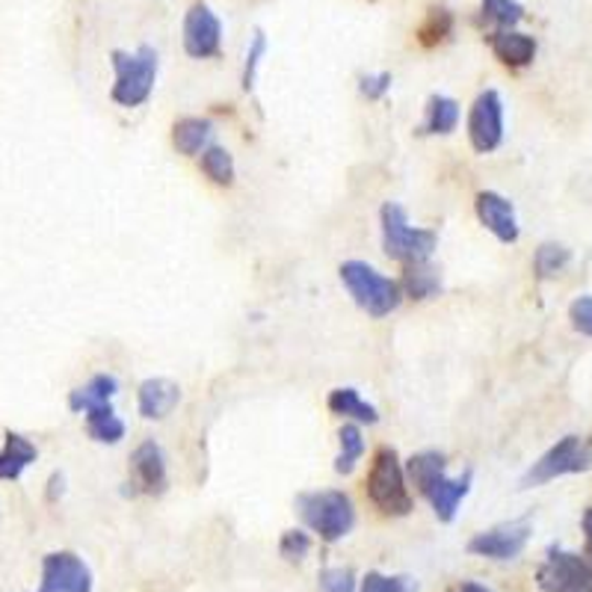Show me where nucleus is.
I'll return each instance as SVG.
<instances>
[{
  "label": "nucleus",
  "instance_id": "4be33fe9",
  "mask_svg": "<svg viewBox=\"0 0 592 592\" xmlns=\"http://www.w3.org/2000/svg\"><path fill=\"white\" fill-rule=\"evenodd\" d=\"M400 288H403L409 300L424 302L442 291V276H438V270H433L429 264H409Z\"/></svg>",
  "mask_w": 592,
  "mask_h": 592
},
{
  "label": "nucleus",
  "instance_id": "c85d7f7f",
  "mask_svg": "<svg viewBox=\"0 0 592 592\" xmlns=\"http://www.w3.org/2000/svg\"><path fill=\"white\" fill-rule=\"evenodd\" d=\"M264 54H267V36H264V30H255L253 45H249V54H246V66H243V89L246 92L255 87V75H258Z\"/></svg>",
  "mask_w": 592,
  "mask_h": 592
},
{
  "label": "nucleus",
  "instance_id": "2f4dec72",
  "mask_svg": "<svg viewBox=\"0 0 592 592\" xmlns=\"http://www.w3.org/2000/svg\"><path fill=\"white\" fill-rule=\"evenodd\" d=\"M323 592H356V574L350 569H323L321 572Z\"/></svg>",
  "mask_w": 592,
  "mask_h": 592
},
{
  "label": "nucleus",
  "instance_id": "2eb2a0df",
  "mask_svg": "<svg viewBox=\"0 0 592 592\" xmlns=\"http://www.w3.org/2000/svg\"><path fill=\"white\" fill-rule=\"evenodd\" d=\"M181 400V389L172 379H146L139 386V415L146 421H164L166 415H172Z\"/></svg>",
  "mask_w": 592,
  "mask_h": 592
},
{
  "label": "nucleus",
  "instance_id": "39448f33",
  "mask_svg": "<svg viewBox=\"0 0 592 592\" xmlns=\"http://www.w3.org/2000/svg\"><path fill=\"white\" fill-rule=\"evenodd\" d=\"M340 282L350 291L353 302L361 311H368L370 317H386L391 311L398 309L403 300V288L400 282L382 276L365 261H347L340 264Z\"/></svg>",
  "mask_w": 592,
  "mask_h": 592
},
{
  "label": "nucleus",
  "instance_id": "bb28decb",
  "mask_svg": "<svg viewBox=\"0 0 592 592\" xmlns=\"http://www.w3.org/2000/svg\"><path fill=\"white\" fill-rule=\"evenodd\" d=\"M480 12L485 21H492L501 30H513L525 19V7L518 0H480Z\"/></svg>",
  "mask_w": 592,
  "mask_h": 592
},
{
  "label": "nucleus",
  "instance_id": "473e14b6",
  "mask_svg": "<svg viewBox=\"0 0 592 592\" xmlns=\"http://www.w3.org/2000/svg\"><path fill=\"white\" fill-rule=\"evenodd\" d=\"M569 321H572V329L592 338V297H578V300L569 305Z\"/></svg>",
  "mask_w": 592,
  "mask_h": 592
},
{
  "label": "nucleus",
  "instance_id": "aec40b11",
  "mask_svg": "<svg viewBox=\"0 0 592 592\" xmlns=\"http://www.w3.org/2000/svg\"><path fill=\"white\" fill-rule=\"evenodd\" d=\"M459 125V104L454 98L447 96H429L427 101V119H424V127L421 134H438L447 136L454 134Z\"/></svg>",
  "mask_w": 592,
  "mask_h": 592
},
{
  "label": "nucleus",
  "instance_id": "dca6fc26",
  "mask_svg": "<svg viewBox=\"0 0 592 592\" xmlns=\"http://www.w3.org/2000/svg\"><path fill=\"white\" fill-rule=\"evenodd\" d=\"M489 45L495 51V57L510 68H525L536 57V40L518 30H498L489 36Z\"/></svg>",
  "mask_w": 592,
  "mask_h": 592
},
{
  "label": "nucleus",
  "instance_id": "a211bd4d",
  "mask_svg": "<svg viewBox=\"0 0 592 592\" xmlns=\"http://www.w3.org/2000/svg\"><path fill=\"white\" fill-rule=\"evenodd\" d=\"M119 391V379L110 377V373H98V377H92L87 382V386H80V389H75L71 394H68V406H71V412H92V409L98 406H108L110 400L116 398Z\"/></svg>",
  "mask_w": 592,
  "mask_h": 592
},
{
  "label": "nucleus",
  "instance_id": "f8f14e48",
  "mask_svg": "<svg viewBox=\"0 0 592 592\" xmlns=\"http://www.w3.org/2000/svg\"><path fill=\"white\" fill-rule=\"evenodd\" d=\"M223 48V24L208 3H193L185 15V51L193 59H211Z\"/></svg>",
  "mask_w": 592,
  "mask_h": 592
},
{
  "label": "nucleus",
  "instance_id": "e433bc0d",
  "mask_svg": "<svg viewBox=\"0 0 592 592\" xmlns=\"http://www.w3.org/2000/svg\"><path fill=\"white\" fill-rule=\"evenodd\" d=\"M459 592H492V590H485V587H480V583H462V590Z\"/></svg>",
  "mask_w": 592,
  "mask_h": 592
},
{
  "label": "nucleus",
  "instance_id": "c756f323",
  "mask_svg": "<svg viewBox=\"0 0 592 592\" xmlns=\"http://www.w3.org/2000/svg\"><path fill=\"white\" fill-rule=\"evenodd\" d=\"M311 551V539L305 530H288L282 536V543H279V554H282L284 560H291V563H300L305 560Z\"/></svg>",
  "mask_w": 592,
  "mask_h": 592
},
{
  "label": "nucleus",
  "instance_id": "0eeeda50",
  "mask_svg": "<svg viewBox=\"0 0 592 592\" xmlns=\"http://www.w3.org/2000/svg\"><path fill=\"white\" fill-rule=\"evenodd\" d=\"M592 468V445L581 436H563L551 450H545L534 466L527 468L522 477V489L545 485L566 474H581Z\"/></svg>",
  "mask_w": 592,
  "mask_h": 592
},
{
  "label": "nucleus",
  "instance_id": "5701e85b",
  "mask_svg": "<svg viewBox=\"0 0 592 592\" xmlns=\"http://www.w3.org/2000/svg\"><path fill=\"white\" fill-rule=\"evenodd\" d=\"M87 433L89 438H96L101 445H119L125 438V424H122V417L108 403V406H98L87 412Z\"/></svg>",
  "mask_w": 592,
  "mask_h": 592
},
{
  "label": "nucleus",
  "instance_id": "f3484780",
  "mask_svg": "<svg viewBox=\"0 0 592 592\" xmlns=\"http://www.w3.org/2000/svg\"><path fill=\"white\" fill-rule=\"evenodd\" d=\"M214 136V122L211 119H199V116H187L178 119L176 127H172V146L187 157L204 155L208 152V143Z\"/></svg>",
  "mask_w": 592,
  "mask_h": 592
},
{
  "label": "nucleus",
  "instance_id": "a878e982",
  "mask_svg": "<svg viewBox=\"0 0 592 592\" xmlns=\"http://www.w3.org/2000/svg\"><path fill=\"white\" fill-rule=\"evenodd\" d=\"M202 172L214 185L232 187L234 185V157L223 146H211L202 155Z\"/></svg>",
  "mask_w": 592,
  "mask_h": 592
},
{
  "label": "nucleus",
  "instance_id": "ddd939ff",
  "mask_svg": "<svg viewBox=\"0 0 592 592\" xmlns=\"http://www.w3.org/2000/svg\"><path fill=\"white\" fill-rule=\"evenodd\" d=\"M131 495L143 492V495H164L166 485H169V474H166V457L164 447L157 442H143L136 447L134 457H131Z\"/></svg>",
  "mask_w": 592,
  "mask_h": 592
},
{
  "label": "nucleus",
  "instance_id": "7c9ffc66",
  "mask_svg": "<svg viewBox=\"0 0 592 592\" xmlns=\"http://www.w3.org/2000/svg\"><path fill=\"white\" fill-rule=\"evenodd\" d=\"M361 592H412V583H409V578L368 572V578L361 581Z\"/></svg>",
  "mask_w": 592,
  "mask_h": 592
},
{
  "label": "nucleus",
  "instance_id": "412c9836",
  "mask_svg": "<svg viewBox=\"0 0 592 592\" xmlns=\"http://www.w3.org/2000/svg\"><path fill=\"white\" fill-rule=\"evenodd\" d=\"M329 412L340 417H353L359 424H377L379 412L377 406H370L368 400H361L356 389H335L329 394Z\"/></svg>",
  "mask_w": 592,
  "mask_h": 592
},
{
  "label": "nucleus",
  "instance_id": "b1692460",
  "mask_svg": "<svg viewBox=\"0 0 592 592\" xmlns=\"http://www.w3.org/2000/svg\"><path fill=\"white\" fill-rule=\"evenodd\" d=\"M569 261H572V253L563 243H543L534 255V270L539 279H554L569 267Z\"/></svg>",
  "mask_w": 592,
  "mask_h": 592
},
{
  "label": "nucleus",
  "instance_id": "f257e3e1",
  "mask_svg": "<svg viewBox=\"0 0 592 592\" xmlns=\"http://www.w3.org/2000/svg\"><path fill=\"white\" fill-rule=\"evenodd\" d=\"M445 454L438 450H424L406 462V477L412 480L421 495L427 498L433 513L438 515V522H454L457 510L462 504V498L471 492L474 483V471L468 468L466 474L447 477L445 474Z\"/></svg>",
  "mask_w": 592,
  "mask_h": 592
},
{
  "label": "nucleus",
  "instance_id": "9d476101",
  "mask_svg": "<svg viewBox=\"0 0 592 592\" xmlns=\"http://www.w3.org/2000/svg\"><path fill=\"white\" fill-rule=\"evenodd\" d=\"M530 518H518V522H504V525L492 527V530H483L477 534L471 543H468V554L474 557H485V560H515L518 554L525 551L527 543H530Z\"/></svg>",
  "mask_w": 592,
  "mask_h": 592
},
{
  "label": "nucleus",
  "instance_id": "f704fd0d",
  "mask_svg": "<svg viewBox=\"0 0 592 592\" xmlns=\"http://www.w3.org/2000/svg\"><path fill=\"white\" fill-rule=\"evenodd\" d=\"M583 557L592 563V506L583 513Z\"/></svg>",
  "mask_w": 592,
  "mask_h": 592
},
{
  "label": "nucleus",
  "instance_id": "7ed1b4c3",
  "mask_svg": "<svg viewBox=\"0 0 592 592\" xmlns=\"http://www.w3.org/2000/svg\"><path fill=\"white\" fill-rule=\"evenodd\" d=\"M379 220H382V249L391 261L406 264V267L409 264H427L429 255L436 253L438 234L409 225L406 211L400 204H382Z\"/></svg>",
  "mask_w": 592,
  "mask_h": 592
},
{
  "label": "nucleus",
  "instance_id": "423d86ee",
  "mask_svg": "<svg viewBox=\"0 0 592 592\" xmlns=\"http://www.w3.org/2000/svg\"><path fill=\"white\" fill-rule=\"evenodd\" d=\"M368 498L379 513L409 515L412 513V495H409L406 471L400 466L394 447H379L368 474Z\"/></svg>",
  "mask_w": 592,
  "mask_h": 592
},
{
  "label": "nucleus",
  "instance_id": "4468645a",
  "mask_svg": "<svg viewBox=\"0 0 592 592\" xmlns=\"http://www.w3.org/2000/svg\"><path fill=\"white\" fill-rule=\"evenodd\" d=\"M477 216L480 223L495 234L501 243H515L518 241V220H515V208L510 199H504L495 190H483L477 193Z\"/></svg>",
  "mask_w": 592,
  "mask_h": 592
},
{
  "label": "nucleus",
  "instance_id": "6e6552de",
  "mask_svg": "<svg viewBox=\"0 0 592 592\" xmlns=\"http://www.w3.org/2000/svg\"><path fill=\"white\" fill-rule=\"evenodd\" d=\"M536 583L543 592H592V563L581 554L551 545L536 572Z\"/></svg>",
  "mask_w": 592,
  "mask_h": 592
},
{
  "label": "nucleus",
  "instance_id": "cd10ccee",
  "mask_svg": "<svg viewBox=\"0 0 592 592\" xmlns=\"http://www.w3.org/2000/svg\"><path fill=\"white\" fill-rule=\"evenodd\" d=\"M450 27H454V15L447 10H433L427 24L421 27V42L424 45H438V42H445L450 36Z\"/></svg>",
  "mask_w": 592,
  "mask_h": 592
},
{
  "label": "nucleus",
  "instance_id": "c9c22d12",
  "mask_svg": "<svg viewBox=\"0 0 592 592\" xmlns=\"http://www.w3.org/2000/svg\"><path fill=\"white\" fill-rule=\"evenodd\" d=\"M63 483H66V477L59 474H51V480H48V501H57L59 495H63Z\"/></svg>",
  "mask_w": 592,
  "mask_h": 592
},
{
  "label": "nucleus",
  "instance_id": "1a4fd4ad",
  "mask_svg": "<svg viewBox=\"0 0 592 592\" xmlns=\"http://www.w3.org/2000/svg\"><path fill=\"white\" fill-rule=\"evenodd\" d=\"M468 136L477 155H489L504 143V101L495 89H485L468 113Z\"/></svg>",
  "mask_w": 592,
  "mask_h": 592
},
{
  "label": "nucleus",
  "instance_id": "9b49d317",
  "mask_svg": "<svg viewBox=\"0 0 592 592\" xmlns=\"http://www.w3.org/2000/svg\"><path fill=\"white\" fill-rule=\"evenodd\" d=\"M40 592H92V572L75 551H54L42 560Z\"/></svg>",
  "mask_w": 592,
  "mask_h": 592
},
{
  "label": "nucleus",
  "instance_id": "72a5a7b5",
  "mask_svg": "<svg viewBox=\"0 0 592 592\" xmlns=\"http://www.w3.org/2000/svg\"><path fill=\"white\" fill-rule=\"evenodd\" d=\"M361 96L368 98V101H382L386 92L391 89V71H379V75H365L359 80Z\"/></svg>",
  "mask_w": 592,
  "mask_h": 592
},
{
  "label": "nucleus",
  "instance_id": "6ab92c4d",
  "mask_svg": "<svg viewBox=\"0 0 592 592\" xmlns=\"http://www.w3.org/2000/svg\"><path fill=\"white\" fill-rule=\"evenodd\" d=\"M30 462H36V445L21 433L7 429V445L0 450V480H19Z\"/></svg>",
  "mask_w": 592,
  "mask_h": 592
},
{
  "label": "nucleus",
  "instance_id": "393cba45",
  "mask_svg": "<svg viewBox=\"0 0 592 592\" xmlns=\"http://www.w3.org/2000/svg\"><path fill=\"white\" fill-rule=\"evenodd\" d=\"M338 442H340V454H338V459H335V471H338V474H353V468H356V462H359L361 454H365V438H361V429L356 427V424H344L338 433Z\"/></svg>",
  "mask_w": 592,
  "mask_h": 592
},
{
  "label": "nucleus",
  "instance_id": "20e7f679",
  "mask_svg": "<svg viewBox=\"0 0 592 592\" xmlns=\"http://www.w3.org/2000/svg\"><path fill=\"white\" fill-rule=\"evenodd\" d=\"M110 63H113V71H116V83H113L110 98L116 101L119 108H139V104H146L157 80V51L152 45H143L134 54L113 51Z\"/></svg>",
  "mask_w": 592,
  "mask_h": 592
},
{
  "label": "nucleus",
  "instance_id": "f03ea898",
  "mask_svg": "<svg viewBox=\"0 0 592 592\" xmlns=\"http://www.w3.org/2000/svg\"><path fill=\"white\" fill-rule=\"evenodd\" d=\"M302 522L321 536L323 543H338L356 525V506L347 492L323 489V492H302L297 498Z\"/></svg>",
  "mask_w": 592,
  "mask_h": 592
}]
</instances>
